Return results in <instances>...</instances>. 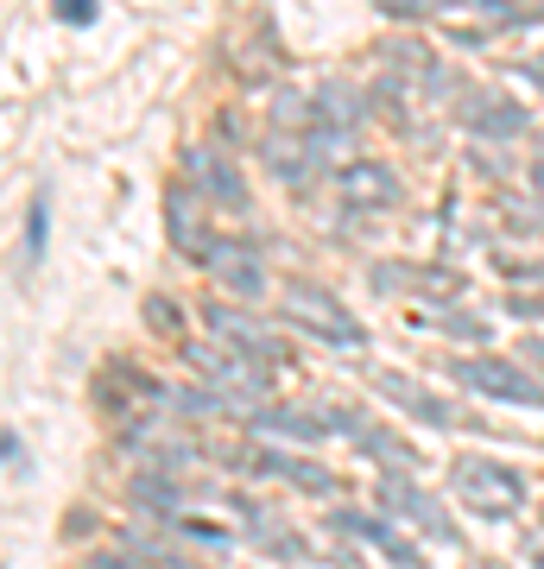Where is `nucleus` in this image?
<instances>
[{
	"mask_svg": "<svg viewBox=\"0 0 544 569\" xmlns=\"http://www.w3.org/2000/svg\"><path fill=\"white\" fill-rule=\"evenodd\" d=\"M184 361L197 367L202 387L216 392L228 411H254V406H266V392H273V380L260 373V361L241 355V348H228V342H190Z\"/></svg>",
	"mask_w": 544,
	"mask_h": 569,
	"instance_id": "1",
	"label": "nucleus"
},
{
	"mask_svg": "<svg viewBox=\"0 0 544 569\" xmlns=\"http://www.w3.org/2000/svg\"><path fill=\"white\" fill-rule=\"evenodd\" d=\"M279 317L285 323H298V329H310V336H323V342H336V348H362L367 342V329L348 317V305H336L323 284H310V279H291L279 291Z\"/></svg>",
	"mask_w": 544,
	"mask_h": 569,
	"instance_id": "2",
	"label": "nucleus"
},
{
	"mask_svg": "<svg viewBox=\"0 0 544 569\" xmlns=\"http://www.w3.org/2000/svg\"><path fill=\"white\" fill-rule=\"evenodd\" d=\"M449 481H456V493H463L475 512H487V519H506V512L525 507V481L506 462H487V456H463V462L449 468Z\"/></svg>",
	"mask_w": 544,
	"mask_h": 569,
	"instance_id": "3",
	"label": "nucleus"
},
{
	"mask_svg": "<svg viewBox=\"0 0 544 569\" xmlns=\"http://www.w3.org/2000/svg\"><path fill=\"white\" fill-rule=\"evenodd\" d=\"M449 373H456V380H463L468 392H482V399H501V406H532V411H544L538 380H532V373H520L513 361H494V355H468V361H456Z\"/></svg>",
	"mask_w": 544,
	"mask_h": 569,
	"instance_id": "4",
	"label": "nucleus"
},
{
	"mask_svg": "<svg viewBox=\"0 0 544 569\" xmlns=\"http://www.w3.org/2000/svg\"><path fill=\"white\" fill-rule=\"evenodd\" d=\"M184 183L197 197H209L216 209H247V178L235 171V152H222V146H190L184 152Z\"/></svg>",
	"mask_w": 544,
	"mask_h": 569,
	"instance_id": "5",
	"label": "nucleus"
},
{
	"mask_svg": "<svg viewBox=\"0 0 544 569\" xmlns=\"http://www.w3.org/2000/svg\"><path fill=\"white\" fill-rule=\"evenodd\" d=\"M374 500H380L386 519H412V531L437 538V545H449V538H456V526L444 519V507H437L424 488H412V481H405V468H399V475H380V481H374Z\"/></svg>",
	"mask_w": 544,
	"mask_h": 569,
	"instance_id": "6",
	"label": "nucleus"
},
{
	"mask_svg": "<svg viewBox=\"0 0 544 569\" xmlns=\"http://www.w3.org/2000/svg\"><path fill=\"white\" fill-rule=\"evenodd\" d=\"M374 392H380V399H393L399 411H412V418H418V425H431V430H463V411L449 406L444 392L418 387L412 373H393V367H380V373H374Z\"/></svg>",
	"mask_w": 544,
	"mask_h": 569,
	"instance_id": "7",
	"label": "nucleus"
},
{
	"mask_svg": "<svg viewBox=\"0 0 544 569\" xmlns=\"http://www.w3.org/2000/svg\"><path fill=\"white\" fill-rule=\"evenodd\" d=\"M260 159L273 164V178H279V183L304 190L310 171L323 164V146H317V133H298V127H266V133H260Z\"/></svg>",
	"mask_w": 544,
	"mask_h": 569,
	"instance_id": "8",
	"label": "nucleus"
},
{
	"mask_svg": "<svg viewBox=\"0 0 544 569\" xmlns=\"http://www.w3.org/2000/svg\"><path fill=\"white\" fill-rule=\"evenodd\" d=\"M336 203L343 209H393L399 203V171L380 159H348L336 171Z\"/></svg>",
	"mask_w": 544,
	"mask_h": 569,
	"instance_id": "9",
	"label": "nucleus"
},
{
	"mask_svg": "<svg viewBox=\"0 0 544 569\" xmlns=\"http://www.w3.org/2000/svg\"><path fill=\"white\" fill-rule=\"evenodd\" d=\"M209 279L222 284V291H235V298H266V260L254 241H216V253H209Z\"/></svg>",
	"mask_w": 544,
	"mask_h": 569,
	"instance_id": "10",
	"label": "nucleus"
},
{
	"mask_svg": "<svg viewBox=\"0 0 544 569\" xmlns=\"http://www.w3.org/2000/svg\"><path fill=\"white\" fill-rule=\"evenodd\" d=\"M209 329H216V342L241 348V355H254L260 367H285V342L273 336L266 323H254L247 310H228V305H209Z\"/></svg>",
	"mask_w": 544,
	"mask_h": 569,
	"instance_id": "11",
	"label": "nucleus"
},
{
	"mask_svg": "<svg viewBox=\"0 0 544 569\" xmlns=\"http://www.w3.org/2000/svg\"><path fill=\"white\" fill-rule=\"evenodd\" d=\"M165 234H171V247H178L184 260H209V253H216V234H209V222H202L190 183L165 197Z\"/></svg>",
	"mask_w": 544,
	"mask_h": 569,
	"instance_id": "12",
	"label": "nucleus"
},
{
	"mask_svg": "<svg viewBox=\"0 0 544 569\" xmlns=\"http://www.w3.org/2000/svg\"><path fill=\"white\" fill-rule=\"evenodd\" d=\"M437 13L449 26H463L468 39H487V32H513L520 26V7L513 0H437Z\"/></svg>",
	"mask_w": 544,
	"mask_h": 569,
	"instance_id": "13",
	"label": "nucleus"
},
{
	"mask_svg": "<svg viewBox=\"0 0 544 569\" xmlns=\"http://www.w3.org/2000/svg\"><path fill=\"white\" fill-rule=\"evenodd\" d=\"M247 468H254V475H273V481H291V488H304V493H336V475H323L317 462L285 456V449H254Z\"/></svg>",
	"mask_w": 544,
	"mask_h": 569,
	"instance_id": "14",
	"label": "nucleus"
},
{
	"mask_svg": "<svg viewBox=\"0 0 544 569\" xmlns=\"http://www.w3.org/2000/svg\"><path fill=\"white\" fill-rule=\"evenodd\" d=\"M329 526H336V531H348V538H367V545H380V557H393L399 569H424V563H418V550L405 545V538H393V526H386V512H380V519H367V512H336Z\"/></svg>",
	"mask_w": 544,
	"mask_h": 569,
	"instance_id": "15",
	"label": "nucleus"
},
{
	"mask_svg": "<svg viewBox=\"0 0 544 569\" xmlns=\"http://www.w3.org/2000/svg\"><path fill=\"white\" fill-rule=\"evenodd\" d=\"M468 127L482 140H513V133H525V108L506 102V96H475L468 102Z\"/></svg>",
	"mask_w": 544,
	"mask_h": 569,
	"instance_id": "16",
	"label": "nucleus"
},
{
	"mask_svg": "<svg viewBox=\"0 0 544 569\" xmlns=\"http://www.w3.org/2000/svg\"><path fill=\"white\" fill-rule=\"evenodd\" d=\"M329 430H336L329 418H310V411H291V406L260 411V437H285V443H323Z\"/></svg>",
	"mask_w": 544,
	"mask_h": 569,
	"instance_id": "17",
	"label": "nucleus"
},
{
	"mask_svg": "<svg viewBox=\"0 0 544 569\" xmlns=\"http://www.w3.org/2000/svg\"><path fill=\"white\" fill-rule=\"evenodd\" d=\"M348 443L362 449V456H374V462H386V468H405V475L418 468V449L405 443V437H393V430H374L367 418L355 425V437H348Z\"/></svg>",
	"mask_w": 544,
	"mask_h": 569,
	"instance_id": "18",
	"label": "nucleus"
},
{
	"mask_svg": "<svg viewBox=\"0 0 544 569\" xmlns=\"http://www.w3.org/2000/svg\"><path fill=\"white\" fill-rule=\"evenodd\" d=\"M317 114H323V121H336V127H348V133H355V127H367V102L348 89L343 77H329L317 89Z\"/></svg>",
	"mask_w": 544,
	"mask_h": 569,
	"instance_id": "19",
	"label": "nucleus"
},
{
	"mask_svg": "<svg viewBox=\"0 0 544 569\" xmlns=\"http://www.w3.org/2000/svg\"><path fill=\"white\" fill-rule=\"evenodd\" d=\"M323 114H317V96H304V89H279L273 96V127H298V133H310Z\"/></svg>",
	"mask_w": 544,
	"mask_h": 569,
	"instance_id": "20",
	"label": "nucleus"
},
{
	"mask_svg": "<svg viewBox=\"0 0 544 569\" xmlns=\"http://www.w3.org/2000/svg\"><path fill=\"white\" fill-rule=\"evenodd\" d=\"M146 323L159 329V336H178V323H184V310L171 305V298H146Z\"/></svg>",
	"mask_w": 544,
	"mask_h": 569,
	"instance_id": "21",
	"label": "nucleus"
},
{
	"mask_svg": "<svg viewBox=\"0 0 544 569\" xmlns=\"http://www.w3.org/2000/svg\"><path fill=\"white\" fill-rule=\"evenodd\" d=\"M374 7H380L386 20H424V13H437V0H374Z\"/></svg>",
	"mask_w": 544,
	"mask_h": 569,
	"instance_id": "22",
	"label": "nucleus"
},
{
	"mask_svg": "<svg viewBox=\"0 0 544 569\" xmlns=\"http://www.w3.org/2000/svg\"><path fill=\"white\" fill-rule=\"evenodd\" d=\"M44 247V197H32V216H26V266H39Z\"/></svg>",
	"mask_w": 544,
	"mask_h": 569,
	"instance_id": "23",
	"label": "nucleus"
},
{
	"mask_svg": "<svg viewBox=\"0 0 544 569\" xmlns=\"http://www.w3.org/2000/svg\"><path fill=\"white\" fill-rule=\"evenodd\" d=\"M89 569H159V563H146L133 550H101V557H89Z\"/></svg>",
	"mask_w": 544,
	"mask_h": 569,
	"instance_id": "24",
	"label": "nucleus"
},
{
	"mask_svg": "<svg viewBox=\"0 0 544 569\" xmlns=\"http://www.w3.org/2000/svg\"><path fill=\"white\" fill-rule=\"evenodd\" d=\"M449 336H463V342H487V323H475V317H444Z\"/></svg>",
	"mask_w": 544,
	"mask_h": 569,
	"instance_id": "25",
	"label": "nucleus"
},
{
	"mask_svg": "<svg viewBox=\"0 0 544 569\" xmlns=\"http://www.w3.org/2000/svg\"><path fill=\"white\" fill-rule=\"evenodd\" d=\"M58 13L70 26H89V20H96V0H58Z\"/></svg>",
	"mask_w": 544,
	"mask_h": 569,
	"instance_id": "26",
	"label": "nucleus"
},
{
	"mask_svg": "<svg viewBox=\"0 0 544 569\" xmlns=\"http://www.w3.org/2000/svg\"><path fill=\"white\" fill-rule=\"evenodd\" d=\"M7 468H13V481H26V449H20V430H7Z\"/></svg>",
	"mask_w": 544,
	"mask_h": 569,
	"instance_id": "27",
	"label": "nucleus"
},
{
	"mask_svg": "<svg viewBox=\"0 0 544 569\" xmlns=\"http://www.w3.org/2000/svg\"><path fill=\"white\" fill-rule=\"evenodd\" d=\"M520 70H525V77H532V89H544V51H532V58H525Z\"/></svg>",
	"mask_w": 544,
	"mask_h": 569,
	"instance_id": "28",
	"label": "nucleus"
},
{
	"mask_svg": "<svg viewBox=\"0 0 544 569\" xmlns=\"http://www.w3.org/2000/svg\"><path fill=\"white\" fill-rule=\"evenodd\" d=\"M525 355H532V361H538V367H544V342H525Z\"/></svg>",
	"mask_w": 544,
	"mask_h": 569,
	"instance_id": "29",
	"label": "nucleus"
}]
</instances>
